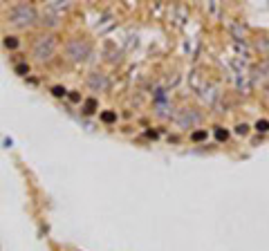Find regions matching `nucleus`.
<instances>
[{
  "label": "nucleus",
  "mask_w": 269,
  "mask_h": 251,
  "mask_svg": "<svg viewBox=\"0 0 269 251\" xmlns=\"http://www.w3.org/2000/svg\"><path fill=\"white\" fill-rule=\"evenodd\" d=\"M247 130H249V126H247V123H240L238 128H236V132H238V134H247Z\"/></svg>",
  "instance_id": "12"
},
{
  "label": "nucleus",
  "mask_w": 269,
  "mask_h": 251,
  "mask_svg": "<svg viewBox=\"0 0 269 251\" xmlns=\"http://www.w3.org/2000/svg\"><path fill=\"white\" fill-rule=\"evenodd\" d=\"M5 47H9V50H16V47H18V38L7 36V38H5Z\"/></svg>",
  "instance_id": "7"
},
{
  "label": "nucleus",
  "mask_w": 269,
  "mask_h": 251,
  "mask_svg": "<svg viewBox=\"0 0 269 251\" xmlns=\"http://www.w3.org/2000/svg\"><path fill=\"white\" fill-rule=\"evenodd\" d=\"M88 85L94 92H105V90H110V79L101 72H92L88 76Z\"/></svg>",
  "instance_id": "4"
},
{
  "label": "nucleus",
  "mask_w": 269,
  "mask_h": 251,
  "mask_svg": "<svg viewBox=\"0 0 269 251\" xmlns=\"http://www.w3.org/2000/svg\"><path fill=\"white\" fill-rule=\"evenodd\" d=\"M52 92H54V96H65V90H63V88H59V85H56V88H54Z\"/></svg>",
  "instance_id": "13"
},
{
  "label": "nucleus",
  "mask_w": 269,
  "mask_h": 251,
  "mask_svg": "<svg viewBox=\"0 0 269 251\" xmlns=\"http://www.w3.org/2000/svg\"><path fill=\"white\" fill-rule=\"evenodd\" d=\"M70 101H81V96L76 94V92H72V94H70Z\"/></svg>",
  "instance_id": "15"
},
{
  "label": "nucleus",
  "mask_w": 269,
  "mask_h": 251,
  "mask_svg": "<svg viewBox=\"0 0 269 251\" xmlns=\"http://www.w3.org/2000/svg\"><path fill=\"white\" fill-rule=\"evenodd\" d=\"M9 18L14 25H32L36 20V9L32 5H14L9 9Z\"/></svg>",
  "instance_id": "2"
},
{
  "label": "nucleus",
  "mask_w": 269,
  "mask_h": 251,
  "mask_svg": "<svg viewBox=\"0 0 269 251\" xmlns=\"http://www.w3.org/2000/svg\"><path fill=\"white\" fill-rule=\"evenodd\" d=\"M101 121L103 123H112V121H117V114H114V112H103L101 114Z\"/></svg>",
  "instance_id": "8"
},
{
  "label": "nucleus",
  "mask_w": 269,
  "mask_h": 251,
  "mask_svg": "<svg viewBox=\"0 0 269 251\" xmlns=\"http://www.w3.org/2000/svg\"><path fill=\"white\" fill-rule=\"evenodd\" d=\"M65 52H67V56H70L72 61H85V59H88V56L92 54V47H90L88 41H81V38H72V41L67 43Z\"/></svg>",
  "instance_id": "3"
},
{
  "label": "nucleus",
  "mask_w": 269,
  "mask_h": 251,
  "mask_svg": "<svg viewBox=\"0 0 269 251\" xmlns=\"http://www.w3.org/2000/svg\"><path fill=\"white\" fill-rule=\"evenodd\" d=\"M215 137H218V141H224V139L229 137V134H227V130H222V128H218V130H215Z\"/></svg>",
  "instance_id": "11"
},
{
  "label": "nucleus",
  "mask_w": 269,
  "mask_h": 251,
  "mask_svg": "<svg viewBox=\"0 0 269 251\" xmlns=\"http://www.w3.org/2000/svg\"><path fill=\"white\" fill-rule=\"evenodd\" d=\"M267 99H269V88H267Z\"/></svg>",
  "instance_id": "16"
},
{
  "label": "nucleus",
  "mask_w": 269,
  "mask_h": 251,
  "mask_svg": "<svg viewBox=\"0 0 269 251\" xmlns=\"http://www.w3.org/2000/svg\"><path fill=\"white\" fill-rule=\"evenodd\" d=\"M16 72H18V74H25V72H29V67H27V65H18Z\"/></svg>",
  "instance_id": "14"
},
{
  "label": "nucleus",
  "mask_w": 269,
  "mask_h": 251,
  "mask_svg": "<svg viewBox=\"0 0 269 251\" xmlns=\"http://www.w3.org/2000/svg\"><path fill=\"white\" fill-rule=\"evenodd\" d=\"M56 52V36L52 34H45V36H38L36 43H34V56L38 61H47L52 59Z\"/></svg>",
  "instance_id": "1"
},
{
  "label": "nucleus",
  "mask_w": 269,
  "mask_h": 251,
  "mask_svg": "<svg viewBox=\"0 0 269 251\" xmlns=\"http://www.w3.org/2000/svg\"><path fill=\"white\" fill-rule=\"evenodd\" d=\"M197 121H200V114L197 112H184V117H177V123L182 126V128H186V126L191 128V126H195Z\"/></svg>",
  "instance_id": "5"
},
{
  "label": "nucleus",
  "mask_w": 269,
  "mask_h": 251,
  "mask_svg": "<svg viewBox=\"0 0 269 251\" xmlns=\"http://www.w3.org/2000/svg\"><path fill=\"white\" fill-rule=\"evenodd\" d=\"M97 105H99L97 99H88V101H85V105H83V112H85V114H92L94 110H97Z\"/></svg>",
  "instance_id": "6"
},
{
  "label": "nucleus",
  "mask_w": 269,
  "mask_h": 251,
  "mask_svg": "<svg viewBox=\"0 0 269 251\" xmlns=\"http://www.w3.org/2000/svg\"><path fill=\"white\" fill-rule=\"evenodd\" d=\"M191 139L193 141H204L206 139V130H195L193 134H191Z\"/></svg>",
  "instance_id": "9"
},
{
  "label": "nucleus",
  "mask_w": 269,
  "mask_h": 251,
  "mask_svg": "<svg viewBox=\"0 0 269 251\" xmlns=\"http://www.w3.org/2000/svg\"><path fill=\"white\" fill-rule=\"evenodd\" d=\"M256 130H258V132H269V121H265V119L258 121V123H256Z\"/></svg>",
  "instance_id": "10"
}]
</instances>
